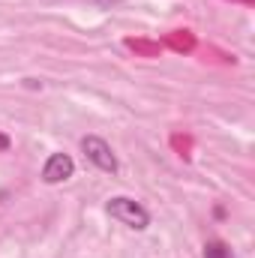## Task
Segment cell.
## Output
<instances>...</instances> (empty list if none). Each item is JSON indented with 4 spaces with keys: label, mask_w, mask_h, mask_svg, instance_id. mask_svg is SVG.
Segmentation results:
<instances>
[{
    "label": "cell",
    "mask_w": 255,
    "mask_h": 258,
    "mask_svg": "<svg viewBox=\"0 0 255 258\" xmlns=\"http://www.w3.org/2000/svg\"><path fill=\"white\" fill-rule=\"evenodd\" d=\"M108 216L111 219H117V222H123L129 228H135V231H141V228H147L150 225V213L138 204V201H132V198H111L108 201Z\"/></svg>",
    "instance_id": "cell-1"
},
{
    "label": "cell",
    "mask_w": 255,
    "mask_h": 258,
    "mask_svg": "<svg viewBox=\"0 0 255 258\" xmlns=\"http://www.w3.org/2000/svg\"><path fill=\"white\" fill-rule=\"evenodd\" d=\"M81 150H84V156H87L96 168H102V171H108V174L117 171V156L111 153V147H108L99 135H87V138H81Z\"/></svg>",
    "instance_id": "cell-2"
},
{
    "label": "cell",
    "mask_w": 255,
    "mask_h": 258,
    "mask_svg": "<svg viewBox=\"0 0 255 258\" xmlns=\"http://www.w3.org/2000/svg\"><path fill=\"white\" fill-rule=\"evenodd\" d=\"M72 171H75V162L69 153H51L45 168H42V180L45 183H63L72 177Z\"/></svg>",
    "instance_id": "cell-3"
},
{
    "label": "cell",
    "mask_w": 255,
    "mask_h": 258,
    "mask_svg": "<svg viewBox=\"0 0 255 258\" xmlns=\"http://www.w3.org/2000/svg\"><path fill=\"white\" fill-rule=\"evenodd\" d=\"M165 45H171L174 51H192L195 48V36H192L189 30H174V33H168Z\"/></svg>",
    "instance_id": "cell-4"
},
{
    "label": "cell",
    "mask_w": 255,
    "mask_h": 258,
    "mask_svg": "<svg viewBox=\"0 0 255 258\" xmlns=\"http://www.w3.org/2000/svg\"><path fill=\"white\" fill-rule=\"evenodd\" d=\"M126 45L132 51L144 54V57H156V54H159V45H156V42H147V39H126Z\"/></svg>",
    "instance_id": "cell-5"
},
{
    "label": "cell",
    "mask_w": 255,
    "mask_h": 258,
    "mask_svg": "<svg viewBox=\"0 0 255 258\" xmlns=\"http://www.w3.org/2000/svg\"><path fill=\"white\" fill-rule=\"evenodd\" d=\"M204 258H231V249L222 243V240H210L204 246Z\"/></svg>",
    "instance_id": "cell-6"
},
{
    "label": "cell",
    "mask_w": 255,
    "mask_h": 258,
    "mask_svg": "<svg viewBox=\"0 0 255 258\" xmlns=\"http://www.w3.org/2000/svg\"><path fill=\"white\" fill-rule=\"evenodd\" d=\"M120 0H96V6H102V9H111V6H117Z\"/></svg>",
    "instance_id": "cell-7"
},
{
    "label": "cell",
    "mask_w": 255,
    "mask_h": 258,
    "mask_svg": "<svg viewBox=\"0 0 255 258\" xmlns=\"http://www.w3.org/2000/svg\"><path fill=\"white\" fill-rule=\"evenodd\" d=\"M9 144H12V141H9V135H3V132H0V153H3V150H9Z\"/></svg>",
    "instance_id": "cell-8"
},
{
    "label": "cell",
    "mask_w": 255,
    "mask_h": 258,
    "mask_svg": "<svg viewBox=\"0 0 255 258\" xmlns=\"http://www.w3.org/2000/svg\"><path fill=\"white\" fill-rule=\"evenodd\" d=\"M243 3H252V0H243Z\"/></svg>",
    "instance_id": "cell-9"
}]
</instances>
